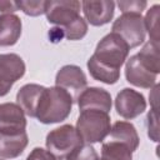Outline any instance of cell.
Masks as SVG:
<instances>
[{
  "mask_svg": "<svg viewBox=\"0 0 160 160\" xmlns=\"http://www.w3.org/2000/svg\"><path fill=\"white\" fill-rule=\"evenodd\" d=\"M26 130L0 131V158L14 159L22 154L28 146Z\"/></svg>",
  "mask_w": 160,
  "mask_h": 160,
  "instance_id": "10",
  "label": "cell"
},
{
  "mask_svg": "<svg viewBox=\"0 0 160 160\" xmlns=\"http://www.w3.org/2000/svg\"><path fill=\"white\" fill-rule=\"evenodd\" d=\"M81 8L86 20L94 26H101L108 22L114 16L115 2L109 0L100 1H82Z\"/></svg>",
  "mask_w": 160,
  "mask_h": 160,
  "instance_id": "12",
  "label": "cell"
},
{
  "mask_svg": "<svg viewBox=\"0 0 160 160\" xmlns=\"http://www.w3.org/2000/svg\"><path fill=\"white\" fill-rule=\"evenodd\" d=\"M101 160H132V151L119 141L109 140L102 144Z\"/></svg>",
  "mask_w": 160,
  "mask_h": 160,
  "instance_id": "19",
  "label": "cell"
},
{
  "mask_svg": "<svg viewBox=\"0 0 160 160\" xmlns=\"http://www.w3.org/2000/svg\"><path fill=\"white\" fill-rule=\"evenodd\" d=\"M159 48L160 44L152 42V41H148L142 49L136 54V56L139 58V60L141 61V64L150 70L154 74H159L160 72V55H159Z\"/></svg>",
  "mask_w": 160,
  "mask_h": 160,
  "instance_id": "18",
  "label": "cell"
},
{
  "mask_svg": "<svg viewBox=\"0 0 160 160\" xmlns=\"http://www.w3.org/2000/svg\"><path fill=\"white\" fill-rule=\"evenodd\" d=\"M26 119L22 109L14 102L0 104V131L25 130Z\"/></svg>",
  "mask_w": 160,
  "mask_h": 160,
  "instance_id": "15",
  "label": "cell"
},
{
  "mask_svg": "<svg viewBox=\"0 0 160 160\" xmlns=\"http://www.w3.org/2000/svg\"><path fill=\"white\" fill-rule=\"evenodd\" d=\"M26 160H56L52 154H50L48 150L42 148H35L28 155Z\"/></svg>",
  "mask_w": 160,
  "mask_h": 160,
  "instance_id": "26",
  "label": "cell"
},
{
  "mask_svg": "<svg viewBox=\"0 0 160 160\" xmlns=\"http://www.w3.org/2000/svg\"><path fill=\"white\" fill-rule=\"evenodd\" d=\"M160 6L159 5H154L150 8V10H148L145 18H144V24H145V30H148L149 36H150V41L159 44L160 40V35H159V11Z\"/></svg>",
  "mask_w": 160,
  "mask_h": 160,
  "instance_id": "20",
  "label": "cell"
},
{
  "mask_svg": "<svg viewBox=\"0 0 160 160\" xmlns=\"http://www.w3.org/2000/svg\"><path fill=\"white\" fill-rule=\"evenodd\" d=\"M128 44L116 34L105 35L96 45L95 52L88 60L90 75L101 82L115 84L120 78V68L129 55Z\"/></svg>",
  "mask_w": 160,
  "mask_h": 160,
  "instance_id": "1",
  "label": "cell"
},
{
  "mask_svg": "<svg viewBox=\"0 0 160 160\" xmlns=\"http://www.w3.org/2000/svg\"><path fill=\"white\" fill-rule=\"evenodd\" d=\"M110 140L119 141L126 145L131 151H135L139 146V135L135 126L128 121H116L109 132Z\"/></svg>",
  "mask_w": 160,
  "mask_h": 160,
  "instance_id": "17",
  "label": "cell"
},
{
  "mask_svg": "<svg viewBox=\"0 0 160 160\" xmlns=\"http://www.w3.org/2000/svg\"><path fill=\"white\" fill-rule=\"evenodd\" d=\"M25 74V62L16 54H0V98Z\"/></svg>",
  "mask_w": 160,
  "mask_h": 160,
  "instance_id": "6",
  "label": "cell"
},
{
  "mask_svg": "<svg viewBox=\"0 0 160 160\" xmlns=\"http://www.w3.org/2000/svg\"><path fill=\"white\" fill-rule=\"evenodd\" d=\"M56 86L66 90L72 99H78V96L86 89V76L84 71L76 65H65L62 66L55 78Z\"/></svg>",
  "mask_w": 160,
  "mask_h": 160,
  "instance_id": "9",
  "label": "cell"
},
{
  "mask_svg": "<svg viewBox=\"0 0 160 160\" xmlns=\"http://www.w3.org/2000/svg\"><path fill=\"white\" fill-rule=\"evenodd\" d=\"M46 149L58 160H65L82 142L76 128L62 125L51 130L46 136Z\"/></svg>",
  "mask_w": 160,
  "mask_h": 160,
  "instance_id": "4",
  "label": "cell"
},
{
  "mask_svg": "<svg viewBox=\"0 0 160 160\" xmlns=\"http://www.w3.org/2000/svg\"><path fill=\"white\" fill-rule=\"evenodd\" d=\"M45 86L38 84H26L16 94V104L22 109L24 114L30 118L36 116V110L42 96Z\"/></svg>",
  "mask_w": 160,
  "mask_h": 160,
  "instance_id": "14",
  "label": "cell"
},
{
  "mask_svg": "<svg viewBox=\"0 0 160 160\" xmlns=\"http://www.w3.org/2000/svg\"><path fill=\"white\" fill-rule=\"evenodd\" d=\"M115 109L121 118L131 120L145 111L146 100L144 95L139 91L130 88H125L116 95Z\"/></svg>",
  "mask_w": 160,
  "mask_h": 160,
  "instance_id": "8",
  "label": "cell"
},
{
  "mask_svg": "<svg viewBox=\"0 0 160 160\" xmlns=\"http://www.w3.org/2000/svg\"><path fill=\"white\" fill-rule=\"evenodd\" d=\"M65 160H99V155L90 144H81Z\"/></svg>",
  "mask_w": 160,
  "mask_h": 160,
  "instance_id": "23",
  "label": "cell"
},
{
  "mask_svg": "<svg viewBox=\"0 0 160 160\" xmlns=\"http://www.w3.org/2000/svg\"><path fill=\"white\" fill-rule=\"evenodd\" d=\"M61 31L68 40H80L88 32V24L81 16H79L74 22H71L66 28H62Z\"/></svg>",
  "mask_w": 160,
  "mask_h": 160,
  "instance_id": "21",
  "label": "cell"
},
{
  "mask_svg": "<svg viewBox=\"0 0 160 160\" xmlns=\"http://www.w3.org/2000/svg\"><path fill=\"white\" fill-rule=\"evenodd\" d=\"M111 30V32L119 35L128 44L129 49L142 44L146 35L144 18L141 14H122L114 21Z\"/></svg>",
  "mask_w": 160,
  "mask_h": 160,
  "instance_id": "5",
  "label": "cell"
},
{
  "mask_svg": "<svg viewBox=\"0 0 160 160\" xmlns=\"http://www.w3.org/2000/svg\"><path fill=\"white\" fill-rule=\"evenodd\" d=\"M148 2L144 0H131V1H119L118 6L122 11V14L131 12V14H141L142 10L146 8Z\"/></svg>",
  "mask_w": 160,
  "mask_h": 160,
  "instance_id": "24",
  "label": "cell"
},
{
  "mask_svg": "<svg viewBox=\"0 0 160 160\" xmlns=\"http://www.w3.org/2000/svg\"><path fill=\"white\" fill-rule=\"evenodd\" d=\"M72 101V96L66 90L59 86L45 88L35 118L42 124L60 122L70 115Z\"/></svg>",
  "mask_w": 160,
  "mask_h": 160,
  "instance_id": "2",
  "label": "cell"
},
{
  "mask_svg": "<svg viewBox=\"0 0 160 160\" xmlns=\"http://www.w3.org/2000/svg\"><path fill=\"white\" fill-rule=\"evenodd\" d=\"M18 6L15 1H0V12L2 14H14L18 11Z\"/></svg>",
  "mask_w": 160,
  "mask_h": 160,
  "instance_id": "27",
  "label": "cell"
},
{
  "mask_svg": "<svg viewBox=\"0 0 160 160\" xmlns=\"http://www.w3.org/2000/svg\"><path fill=\"white\" fill-rule=\"evenodd\" d=\"M81 4L75 0H60L46 2V19L50 24L66 28L80 16Z\"/></svg>",
  "mask_w": 160,
  "mask_h": 160,
  "instance_id": "7",
  "label": "cell"
},
{
  "mask_svg": "<svg viewBox=\"0 0 160 160\" xmlns=\"http://www.w3.org/2000/svg\"><path fill=\"white\" fill-rule=\"evenodd\" d=\"M110 129L109 112L96 109L81 110L76 121V130L85 144L102 141L109 135Z\"/></svg>",
  "mask_w": 160,
  "mask_h": 160,
  "instance_id": "3",
  "label": "cell"
},
{
  "mask_svg": "<svg viewBox=\"0 0 160 160\" xmlns=\"http://www.w3.org/2000/svg\"><path fill=\"white\" fill-rule=\"evenodd\" d=\"M158 108H151L148 114V135L152 141H158Z\"/></svg>",
  "mask_w": 160,
  "mask_h": 160,
  "instance_id": "25",
  "label": "cell"
},
{
  "mask_svg": "<svg viewBox=\"0 0 160 160\" xmlns=\"http://www.w3.org/2000/svg\"><path fill=\"white\" fill-rule=\"evenodd\" d=\"M76 100L80 110L96 109L105 112H109L111 110V96L105 89L101 88H86Z\"/></svg>",
  "mask_w": 160,
  "mask_h": 160,
  "instance_id": "13",
  "label": "cell"
},
{
  "mask_svg": "<svg viewBox=\"0 0 160 160\" xmlns=\"http://www.w3.org/2000/svg\"><path fill=\"white\" fill-rule=\"evenodd\" d=\"M21 35V20L15 14L0 15V46H11Z\"/></svg>",
  "mask_w": 160,
  "mask_h": 160,
  "instance_id": "16",
  "label": "cell"
},
{
  "mask_svg": "<svg viewBox=\"0 0 160 160\" xmlns=\"http://www.w3.org/2000/svg\"><path fill=\"white\" fill-rule=\"evenodd\" d=\"M125 76H126V80L130 84H132L134 86L150 89L156 84V76L158 75L151 72L150 70H148L141 64L139 58L136 55H132L126 60Z\"/></svg>",
  "mask_w": 160,
  "mask_h": 160,
  "instance_id": "11",
  "label": "cell"
},
{
  "mask_svg": "<svg viewBox=\"0 0 160 160\" xmlns=\"http://www.w3.org/2000/svg\"><path fill=\"white\" fill-rule=\"evenodd\" d=\"M16 6L19 10H21L22 12H25L26 15L30 16H39L41 14H45V9H46V2L48 1H42V0H30V1H25V0H20V1H15Z\"/></svg>",
  "mask_w": 160,
  "mask_h": 160,
  "instance_id": "22",
  "label": "cell"
}]
</instances>
